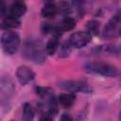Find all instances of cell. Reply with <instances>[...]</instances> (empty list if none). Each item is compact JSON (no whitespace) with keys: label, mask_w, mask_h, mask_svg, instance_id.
Instances as JSON below:
<instances>
[{"label":"cell","mask_w":121,"mask_h":121,"mask_svg":"<svg viewBox=\"0 0 121 121\" xmlns=\"http://www.w3.org/2000/svg\"><path fill=\"white\" fill-rule=\"evenodd\" d=\"M58 12V7L55 3L47 2L42 9V16L45 18H53Z\"/></svg>","instance_id":"obj_11"},{"label":"cell","mask_w":121,"mask_h":121,"mask_svg":"<svg viewBox=\"0 0 121 121\" xmlns=\"http://www.w3.org/2000/svg\"><path fill=\"white\" fill-rule=\"evenodd\" d=\"M84 69L87 72L104 77H112L117 74V69L114 65L103 61H89L84 65Z\"/></svg>","instance_id":"obj_2"},{"label":"cell","mask_w":121,"mask_h":121,"mask_svg":"<svg viewBox=\"0 0 121 121\" xmlns=\"http://www.w3.org/2000/svg\"><path fill=\"white\" fill-rule=\"evenodd\" d=\"M119 121H121V112H120V113H119Z\"/></svg>","instance_id":"obj_19"},{"label":"cell","mask_w":121,"mask_h":121,"mask_svg":"<svg viewBox=\"0 0 121 121\" xmlns=\"http://www.w3.org/2000/svg\"><path fill=\"white\" fill-rule=\"evenodd\" d=\"M60 86L65 90H68V91H72V92H79V91H82V90H85L86 89V86H85V83L84 82H81V81H72V80H69V81H63V82H60Z\"/></svg>","instance_id":"obj_8"},{"label":"cell","mask_w":121,"mask_h":121,"mask_svg":"<svg viewBox=\"0 0 121 121\" xmlns=\"http://www.w3.org/2000/svg\"><path fill=\"white\" fill-rule=\"evenodd\" d=\"M26 11V5L23 1H15L14 3L11 4L9 7V15H12L16 18L21 17L22 15L25 14Z\"/></svg>","instance_id":"obj_7"},{"label":"cell","mask_w":121,"mask_h":121,"mask_svg":"<svg viewBox=\"0 0 121 121\" xmlns=\"http://www.w3.org/2000/svg\"><path fill=\"white\" fill-rule=\"evenodd\" d=\"M15 91V87L10 80V78L2 77L1 78V84H0V94H1V99L2 102L5 99H9Z\"/></svg>","instance_id":"obj_6"},{"label":"cell","mask_w":121,"mask_h":121,"mask_svg":"<svg viewBox=\"0 0 121 121\" xmlns=\"http://www.w3.org/2000/svg\"><path fill=\"white\" fill-rule=\"evenodd\" d=\"M75 26H76L75 19L70 16H66L65 18H63L59 27L60 31H68V30H72L75 27Z\"/></svg>","instance_id":"obj_13"},{"label":"cell","mask_w":121,"mask_h":121,"mask_svg":"<svg viewBox=\"0 0 121 121\" xmlns=\"http://www.w3.org/2000/svg\"><path fill=\"white\" fill-rule=\"evenodd\" d=\"M40 121H52V115L49 113H43L40 117Z\"/></svg>","instance_id":"obj_17"},{"label":"cell","mask_w":121,"mask_h":121,"mask_svg":"<svg viewBox=\"0 0 121 121\" xmlns=\"http://www.w3.org/2000/svg\"><path fill=\"white\" fill-rule=\"evenodd\" d=\"M46 50L44 44L41 41H28L24 44L23 56L36 63H42L45 60Z\"/></svg>","instance_id":"obj_1"},{"label":"cell","mask_w":121,"mask_h":121,"mask_svg":"<svg viewBox=\"0 0 121 121\" xmlns=\"http://www.w3.org/2000/svg\"><path fill=\"white\" fill-rule=\"evenodd\" d=\"M60 121H73V118L71 117L70 114H68V113H63V114L60 116Z\"/></svg>","instance_id":"obj_18"},{"label":"cell","mask_w":121,"mask_h":121,"mask_svg":"<svg viewBox=\"0 0 121 121\" xmlns=\"http://www.w3.org/2000/svg\"><path fill=\"white\" fill-rule=\"evenodd\" d=\"M86 32H88L91 36L92 35H97L99 33V28H100V25L97 21L95 20H90L87 22L86 26Z\"/></svg>","instance_id":"obj_15"},{"label":"cell","mask_w":121,"mask_h":121,"mask_svg":"<svg viewBox=\"0 0 121 121\" xmlns=\"http://www.w3.org/2000/svg\"><path fill=\"white\" fill-rule=\"evenodd\" d=\"M16 77H17L18 81L22 85H26V84L29 83L34 78L35 74L32 71V69H30L28 66L22 65V66L18 67V69L16 71Z\"/></svg>","instance_id":"obj_5"},{"label":"cell","mask_w":121,"mask_h":121,"mask_svg":"<svg viewBox=\"0 0 121 121\" xmlns=\"http://www.w3.org/2000/svg\"><path fill=\"white\" fill-rule=\"evenodd\" d=\"M59 103L60 104L61 107L63 108H70L73 106L75 100H76V95L73 93H66V94H60L59 95Z\"/></svg>","instance_id":"obj_10"},{"label":"cell","mask_w":121,"mask_h":121,"mask_svg":"<svg viewBox=\"0 0 121 121\" xmlns=\"http://www.w3.org/2000/svg\"><path fill=\"white\" fill-rule=\"evenodd\" d=\"M19 26H20L19 18H16L9 14L5 16L1 23V27L3 29H13V28H17Z\"/></svg>","instance_id":"obj_9"},{"label":"cell","mask_w":121,"mask_h":121,"mask_svg":"<svg viewBox=\"0 0 121 121\" xmlns=\"http://www.w3.org/2000/svg\"><path fill=\"white\" fill-rule=\"evenodd\" d=\"M59 38L58 36H53L45 44V50L48 55H54L59 47Z\"/></svg>","instance_id":"obj_12"},{"label":"cell","mask_w":121,"mask_h":121,"mask_svg":"<svg viewBox=\"0 0 121 121\" xmlns=\"http://www.w3.org/2000/svg\"><path fill=\"white\" fill-rule=\"evenodd\" d=\"M23 121H32L34 118V110L29 103H25L23 106L22 113Z\"/></svg>","instance_id":"obj_14"},{"label":"cell","mask_w":121,"mask_h":121,"mask_svg":"<svg viewBox=\"0 0 121 121\" xmlns=\"http://www.w3.org/2000/svg\"><path fill=\"white\" fill-rule=\"evenodd\" d=\"M70 50H71V44H70V43L69 42L64 43L61 45L60 56H61V57H67L69 55V53H70Z\"/></svg>","instance_id":"obj_16"},{"label":"cell","mask_w":121,"mask_h":121,"mask_svg":"<svg viewBox=\"0 0 121 121\" xmlns=\"http://www.w3.org/2000/svg\"><path fill=\"white\" fill-rule=\"evenodd\" d=\"M1 44L5 53L14 54L20 45V37L15 31H6L1 37Z\"/></svg>","instance_id":"obj_3"},{"label":"cell","mask_w":121,"mask_h":121,"mask_svg":"<svg viewBox=\"0 0 121 121\" xmlns=\"http://www.w3.org/2000/svg\"><path fill=\"white\" fill-rule=\"evenodd\" d=\"M92 41V36L86 31H78L70 36L69 43L75 48H82Z\"/></svg>","instance_id":"obj_4"}]
</instances>
